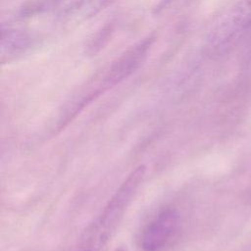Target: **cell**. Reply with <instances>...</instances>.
<instances>
[{"mask_svg": "<svg viewBox=\"0 0 251 251\" xmlns=\"http://www.w3.org/2000/svg\"><path fill=\"white\" fill-rule=\"evenodd\" d=\"M251 26V0H239L219 21L210 33L209 49L219 53L231 46Z\"/></svg>", "mask_w": 251, "mask_h": 251, "instance_id": "6da1fadb", "label": "cell"}, {"mask_svg": "<svg viewBox=\"0 0 251 251\" xmlns=\"http://www.w3.org/2000/svg\"><path fill=\"white\" fill-rule=\"evenodd\" d=\"M181 229V216L172 207L157 213L143 227L138 246L141 251H166L177 238Z\"/></svg>", "mask_w": 251, "mask_h": 251, "instance_id": "7a4b0ae2", "label": "cell"}, {"mask_svg": "<svg viewBox=\"0 0 251 251\" xmlns=\"http://www.w3.org/2000/svg\"><path fill=\"white\" fill-rule=\"evenodd\" d=\"M29 39L28 35L22 31L9 30L7 33L3 31L1 41L2 61H4L5 58L9 61L21 52H24L25 49L28 47Z\"/></svg>", "mask_w": 251, "mask_h": 251, "instance_id": "3957f363", "label": "cell"}, {"mask_svg": "<svg viewBox=\"0 0 251 251\" xmlns=\"http://www.w3.org/2000/svg\"><path fill=\"white\" fill-rule=\"evenodd\" d=\"M115 251H127L126 248H124V247H120V248H117Z\"/></svg>", "mask_w": 251, "mask_h": 251, "instance_id": "277c9868", "label": "cell"}]
</instances>
